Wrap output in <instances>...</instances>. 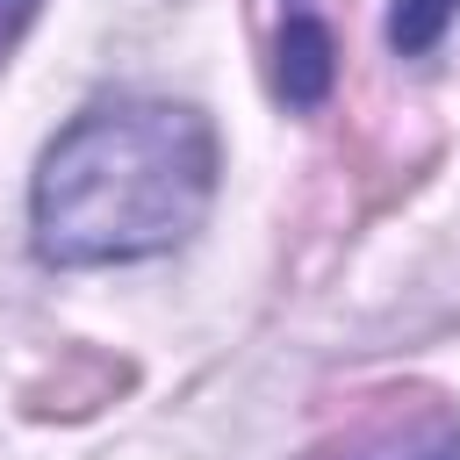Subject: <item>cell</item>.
<instances>
[{
	"label": "cell",
	"instance_id": "cell-1",
	"mask_svg": "<svg viewBox=\"0 0 460 460\" xmlns=\"http://www.w3.org/2000/svg\"><path fill=\"white\" fill-rule=\"evenodd\" d=\"M216 129L187 101H101L58 129L29 187L43 266H129L201 230L216 201Z\"/></svg>",
	"mask_w": 460,
	"mask_h": 460
},
{
	"label": "cell",
	"instance_id": "cell-2",
	"mask_svg": "<svg viewBox=\"0 0 460 460\" xmlns=\"http://www.w3.org/2000/svg\"><path fill=\"white\" fill-rule=\"evenodd\" d=\"M309 460H460V410L453 402H388L359 417L345 438L316 446Z\"/></svg>",
	"mask_w": 460,
	"mask_h": 460
},
{
	"label": "cell",
	"instance_id": "cell-4",
	"mask_svg": "<svg viewBox=\"0 0 460 460\" xmlns=\"http://www.w3.org/2000/svg\"><path fill=\"white\" fill-rule=\"evenodd\" d=\"M453 22H460V0H388V50L424 58V50L446 43Z\"/></svg>",
	"mask_w": 460,
	"mask_h": 460
},
{
	"label": "cell",
	"instance_id": "cell-3",
	"mask_svg": "<svg viewBox=\"0 0 460 460\" xmlns=\"http://www.w3.org/2000/svg\"><path fill=\"white\" fill-rule=\"evenodd\" d=\"M338 79V43L316 14H288L280 29V101L288 108H323Z\"/></svg>",
	"mask_w": 460,
	"mask_h": 460
},
{
	"label": "cell",
	"instance_id": "cell-5",
	"mask_svg": "<svg viewBox=\"0 0 460 460\" xmlns=\"http://www.w3.org/2000/svg\"><path fill=\"white\" fill-rule=\"evenodd\" d=\"M29 14H36V0H0V58L14 50V36L29 29Z\"/></svg>",
	"mask_w": 460,
	"mask_h": 460
}]
</instances>
